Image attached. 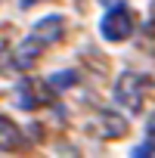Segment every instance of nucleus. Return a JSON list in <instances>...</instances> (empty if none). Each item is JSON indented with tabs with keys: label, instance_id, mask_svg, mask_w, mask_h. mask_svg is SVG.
<instances>
[{
	"label": "nucleus",
	"instance_id": "nucleus-10",
	"mask_svg": "<svg viewBox=\"0 0 155 158\" xmlns=\"http://www.w3.org/2000/svg\"><path fill=\"white\" fill-rule=\"evenodd\" d=\"M146 136L155 143V109H152V115H149V121H146Z\"/></svg>",
	"mask_w": 155,
	"mask_h": 158
},
{
	"label": "nucleus",
	"instance_id": "nucleus-3",
	"mask_svg": "<svg viewBox=\"0 0 155 158\" xmlns=\"http://www.w3.org/2000/svg\"><path fill=\"white\" fill-rule=\"evenodd\" d=\"M16 102L25 109V112H34L47 102H53V84L50 81H37V77H25L16 90Z\"/></svg>",
	"mask_w": 155,
	"mask_h": 158
},
{
	"label": "nucleus",
	"instance_id": "nucleus-5",
	"mask_svg": "<svg viewBox=\"0 0 155 158\" xmlns=\"http://www.w3.org/2000/svg\"><path fill=\"white\" fill-rule=\"evenodd\" d=\"M44 47H47L44 40H37L34 34H28V37H25V40H22L16 50H13V65H16L19 71H28V68H34V62L44 56Z\"/></svg>",
	"mask_w": 155,
	"mask_h": 158
},
{
	"label": "nucleus",
	"instance_id": "nucleus-12",
	"mask_svg": "<svg viewBox=\"0 0 155 158\" xmlns=\"http://www.w3.org/2000/svg\"><path fill=\"white\" fill-rule=\"evenodd\" d=\"M99 3H106V6H118L121 0H99Z\"/></svg>",
	"mask_w": 155,
	"mask_h": 158
},
{
	"label": "nucleus",
	"instance_id": "nucleus-6",
	"mask_svg": "<svg viewBox=\"0 0 155 158\" xmlns=\"http://www.w3.org/2000/svg\"><path fill=\"white\" fill-rule=\"evenodd\" d=\"M31 34L50 47V44H56V40L65 34V19H62L59 13H56V16H44V19H37V22H34Z\"/></svg>",
	"mask_w": 155,
	"mask_h": 158
},
{
	"label": "nucleus",
	"instance_id": "nucleus-2",
	"mask_svg": "<svg viewBox=\"0 0 155 158\" xmlns=\"http://www.w3.org/2000/svg\"><path fill=\"white\" fill-rule=\"evenodd\" d=\"M133 28H136V16H133L124 3L109 6V13H106L103 22H99V34H103L109 44H121V40H127V37L133 34Z\"/></svg>",
	"mask_w": 155,
	"mask_h": 158
},
{
	"label": "nucleus",
	"instance_id": "nucleus-9",
	"mask_svg": "<svg viewBox=\"0 0 155 158\" xmlns=\"http://www.w3.org/2000/svg\"><path fill=\"white\" fill-rule=\"evenodd\" d=\"M130 155H133V158H140V155H155V143L149 139V143H143V146H136V149H133Z\"/></svg>",
	"mask_w": 155,
	"mask_h": 158
},
{
	"label": "nucleus",
	"instance_id": "nucleus-8",
	"mask_svg": "<svg viewBox=\"0 0 155 158\" xmlns=\"http://www.w3.org/2000/svg\"><path fill=\"white\" fill-rule=\"evenodd\" d=\"M50 84H53V90H62V87L74 84V74L71 71H59V77H50Z\"/></svg>",
	"mask_w": 155,
	"mask_h": 158
},
{
	"label": "nucleus",
	"instance_id": "nucleus-11",
	"mask_svg": "<svg viewBox=\"0 0 155 158\" xmlns=\"http://www.w3.org/2000/svg\"><path fill=\"white\" fill-rule=\"evenodd\" d=\"M34 3H40V0H19V6H22V10H28V6H34Z\"/></svg>",
	"mask_w": 155,
	"mask_h": 158
},
{
	"label": "nucleus",
	"instance_id": "nucleus-1",
	"mask_svg": "<svg viewBox=\"0 0 155 158\" xmlns=\"http://www.w3.org/2000/svg\"><path fill=\"white\" fill-rule=\"evenodd\" d=\"M146 90H149V77L143 71H121L118 81H115L112 96H115V102L121 109H127V112L136 115L143 109V102H146Z\"/></svg>",
	"mask_w": 155,
	"mask_h": 158
},
{
	"label": "nucleus",
	"instance_id": "nucleus-7",
	"mask_svg": "<svg viewBox=\"0 0 155 158\" xmlns=\"http://www.w3.org/2000/svg\"><path fill=\"white\" fill-rule=\"evenodd\" d=\"M22 146V130L0 112V152H13Z\"/></svg>",
	"mask_w": 155,
	"mask_h": 158
},
{
	"label": "nucleus",
	"instance_id": "nucleus-4",
	"mask_svg": "<svg viewBox=\"0 0 155 158\" xmlns=\"http://www.w3.org/2000/svg\"><path fill=\"white\" fill-rule=\"evenodd\" d=\"M93 133L99 139H121V136H127V118L118 115L115 109H103L93 118Z\"/></svg>",
	"mask_w": 155,
	"mask_h": 158
}]
</instances>
